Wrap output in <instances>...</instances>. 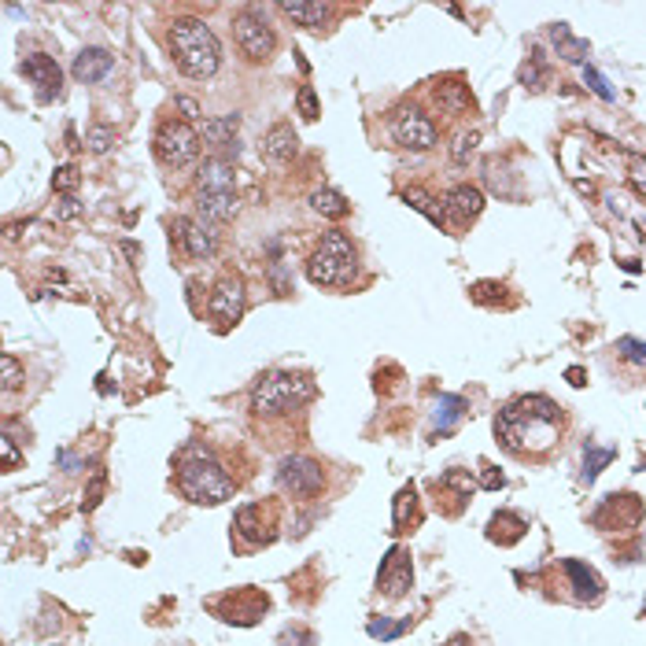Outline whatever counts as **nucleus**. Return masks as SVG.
I'll list each match as a JSON object with an SVG mask.
<instances>
[{
	"label": "nucleus",
	"instance_id": "obj_1",
	"mask_svg": "<svg viewBox=\"0 0 646 646\" xmlns=\"http://www.w3.org/2000/svg\"><path fill=\"white\" fill-rule=\"evenodd\" d=\"M495 436L514 455H543L562 436V410L547 395H525L506 403L495 417Z\"/></svg>",
	"mask_w": 646,
	"mask_h": 646
},
{
	"label": "nucleus",
	"instance_id": "obj_2",
	"mask_svg": "<svg viewBox=\"0 0 646 646\" xmlns=\"http://www.w3.org/2000/svg\"><path fill=\"white\" fill-rule=\"evenodd\" d=\"M170 52H174L177 66L196 82L214 78L218 63H222V44L204 19H177L170 27Z\"/></svg>",
	"mask_w": 646,
	"mask_h": 646
},
{
	"label": "nucleus",
	"instance_id": "obj_3",
	"mask_svg": "<svg viewBox=\"0 0 646 646\" xmlns=\"http://www.w3.org/2000/svg\"><path fill=\"white\" fill-rule=\"evenodd\" d=\"M177 487H182L185 499L207 502V506H218L233 495L230 473L222 470L218 458L207 448H189L182 455V462H177Z\"/></svg>",
	"mask_w": 646,
	"mask_h": 646
},
{
	"label": "nucleus",
	"instance_id": "obj_4",
	"mask_svg": "<svg viewBox=\"0 0 646 646\" xmlns=\"http://www.w3.org/2000/svg\"><path fill=\"white\" fill-rule=\"evenodd\" d=\"M315 399V381L300 373H266L252 388V410L259 417H277Z\"/></svg>",
	"mask_w": 646,
	"mask_h": 646
},
{
	"label": "nucleus",
	"instance_id": "obj_5",
	"mask_svg": "<svg viewBox=\"0 0 646 646\" xmlns=\"http://www.w3.org/2000/svg\"><path fill=\"white\" fill-rule=\"evenodd\" d=\"M196 207L207 222H230L237 214L233 167L226 160H207L196 177Z\"/></svg>",
	"mask_w": 646,
	"mask_h": 646
},
{
	"label": "nucleus",
	"instance_id": "obj_6",
	"mask_svg": "<svg viewBox=\"0 0 646 646\" xmlns=\"http://www.w3.org/2000/svg\"><path fill=\"white\" fill-rule=\"evenodd\" d=\"M307 277L315 284H347L354 277V248L344 233H329L307 262Z\"/></svg>",
	"mask_w": 646,
	"mask_h": 646
},
{
	"label": "nucleus",
	"instance_id": "obj_7",
	"mask_svg": "<svg viewBox=\"0 0 646 646\" xmlns=\"http://www.w3.org/2000/svg\"><path fill=\"white\" fill-rule=\"evenodd\" d=\"M155 155H160L163 167H189L199 155V133L189 122H163L155 129Z\"/></svg>",
	"mask_w": 646,
	"mask_h": 646
},
{
	"label": "nucleus",
	"instance_id": "obj_8",
	"mask_svg": "<svg viewBox=\"0 0 646 646\" xmlns=\"http://www.w3.org/2000/svg\"><path fill=\"white\" fill-rule=\"evenodd\" d=\"M233 37L240 44V52L248 56V59H255V63L259 59H270L274 49H277V37H274L270 27H266V19L259 12H240L233 19Z\"/></svg>",
	"mask_w": 646,
	"mask_h": 646
},
{
	"label": "nucleus",
	"instance_id": "obj_9",
	"mask_svg": "<svg viewBox=\"0 0 646 646\" xmlns=\"http://www.w3.org/2000/svg\"><path fill=\"white\" fill-rule=\"evenodd\" d=\"M392 141L414 148V152H429L436 144V122L417 107H403L392 115Z\"/></svg>",
	"mask_w": 646,
	"mask_h": 646
},
{
	"label": "nucleus",
	"instance_id": "obj_10",
	"mask_svg": "<svg viewBox=\"0 0 646 646\" xmlns=\"http://www.w3.org/2000/svg\"><path fill=\"white\" fill-rule=\"evenodd\" d=\"M322 465L318 462H310V458H281V465H277V484L284 487V492H292V495H318L322 492Z\"/></svg>",
	"mask_w": 646,
	"mask_h": 646
},
{
	"label": "nucleus",
	"instance_id": "obj_11",
	"mask_svg": "<svg viewBox=\"0 0 646 646\" xmlns=\"http://www.w3.org/2000/svg\"><path fill=\"white\" fill-rule=\"evenodd\" d=\"M377 588H381L388 598H403L414 588V565H410V554L403 547L388 550V558L381 562V572H377Z\"/></svg>",
	"mask_w": 646,
	"mask_h": 646
},
{
	"label": "nucleus",
	"instance_id": "obj_12",
	"mask_svg": "<svg viewBox=\"0 0 646 646\" xmlns=\"http://www.w3.org/2000/svg\"><path fill=\"white\" fill-rule=\"evenodd\" d=\"M19 71H22V78H27V82L37 89V100H52V97H59L63 74H59V66H56V59H52V56H44V52H30L27 59L19 63Z\"/></svg>",
	"mask_w": 646,
	"mask_h": 646
},
{
	"label": "nucleus",
	"instance_id": "obj_13",
	"mask_svg": "<svg viewBox=\"0 0 646 646\" xmlns=\"http://www.w3.org/2000/svg\"><path fill=\"white\" fill-rule=\"evenodd\" d=\"M274 528H277V521H274V510H270V506H262V502L244 506L240 514H237V532H240V540L248 543V547L274 543V536H277Z\"/></svg>",
	"mask_w": 646,
	"mask_h": 646
},
{
	"label": "nucleus",
	"instance_id": "obj_14",
	"mask_svg": "<svg viewBox=\"0 0 646 646\" xmlns=\"http://www.w3.org/2000/svg\"><path fill=\"white\" fill-rule=\"evenodd\" d=\"M207 315L218 325H233L244 315V281L240 277H226L214 288L211 300H207Z\"/></svg>",
	"mask_w": 646,
	"mask_h": 646
},
{
	"label": "nucleus",
	"instance_id": "obj_15",
	"mask_svg": "<svg viewBox=\"0 0 646 646\" xmlns=\"http://www.w3.org/2000/svg\"><path fill=\"white\" fill-rule=\"evenodd\" d=\"M174 230H177V240H182V248H185L189 259H211V255H214L218 240H214V233L204 226V222H196V218H177Z\"/></svg>",
	"mask_w": 646,
	"mask_h": 646
},
{
	"label": "nucleus",
	"instance_id": "obj_16",
	"mask_svg": "<svg viewBox=\"0 0 646 646\" xmlns=\"http://www.w3.org/2000/svg\"><path fill=\"white\" fill-rule=\"evenodd\" d=\"M480 207H484V196H480V189H473V185H458V189H451L448 196H443V222H458V226H465L470 218H477L480 214Z\"/></svg>",
	"mask_w": 646,
	"mask_h": 646
},
{
	"label": "nucleus",
	"instance_id": "obj_17",
	"mask_svg": "<svg viewBox=\"0 0 646 646\" xmlns=\"http://www.w3.org/2000/svg\"><path fill=\"white\" fill-rule=\"evenodd\" d=\"M111 66H115V56H111V52H104V49H82L78 59H74V78L85 82V85H93V82H100V78L111 74Z\"/></svg>",
	"mask_w": 646,
	"mask_h": 646
},
{
	"label": "nucleus",
	"instance_id": "obj_18",
	"mask_svg": "<svg viewBox=\"0 0 646 646\" xmlns=\"http://www.w3.org/2000/svg\"><path fill=\"white\" fill-rule=\"evenodd\" d=\"M465 410H470V403H465L462 395H440L436 407H432V425H436V432H440V436L451 432L458 421L465 417Z\"/></svg>",
	"mask_w": 646,
	"mask_h": 646
},
{
	"label": "nucleus",
	"instance_id": "obj_19",
	"mask_svg": "<svg viewBox=\"0 0 646 646\" xmlns=\"http://www.w3.org/2000/svg\"><path fill=\"white\" fill-rule=\"evenodd\" d=\"M296 148H300V141H296L292 126H274V129L262 137V152L270 155L274 163H288V160L296 155Z\"/></svg>",
	"mask_w": 646,
	"mask_h": 646
},
{
	"label": "nucleus",
	"instance_id": "obj_20",
	"mask_svg": "<svg viewBox=\"0 0 646 646\" xmlns=\"http://www.w3.org/2000/svg\"><path fill=\"white\" fill-rule=\"evenodd\" d=\"M288 19H296L300 27H322L329 19V4H310V0H281L277 4Z\"/></svg>",
	"mask_w": 646,
	"mask_h": 646
},
{
	"label": "nucleus",
	"instance_id": "obj_21",
	"mask_svg": "<svg viewBox=\"0 0 646 646\" xmlns=\"http://www.w3.org/2000/svg\"><path fill=\"white\" fill-rule=\"evenodd\" d=\"M565 572H569V580H572L576 595L588 598V603H595V598L603 595V580H598V572L588 569L584 562H565Z\"/></svg>",
	"mask_w": 646,
	"mask_h": 646
},
{
	"label": "nucleus",
	"instance_id": "obj_22",
	"mask_svg": "<svg viewBox=\"0 0 646 646\" xmlns=\"http://www.w3.org/2000/svg\"><path fill=\"white\" fill-rule=\"evenodd\" d=\"M237 126H240V119H237V115L207 119V122H204V141H207L211 148H230V144L237 141Z\"/></svg>",
	"mask_w": 646,
	"mask_h": 646
},
{
	"label": "nucleus",
	"instance_id": "obj_23",
	"mask_svg": "<svg viewBox=\"0 0 646 646\" xmlns=\"http://www.w3.org/2000/svg\"><path fill=\"white\" fill-rule=\"evenodd\" d=\"M310 204H315V211L325 214V218H344L347 214V199L337 189H318L315 196H310Z\"/></svg>",
	"mask_w": 646,
	"mask_h": 646
},
{
	"label": "nucleus",
	"instance_id": "obj_24",
	"mask_svg": "<svg viewBox=\"0 0 646 646\" xmlns=\"http://www.w3.org/2000/svg\"><path fill=\"white\" fill-rule=\"evenodd\" d=\"M613 458H617V451H613V448H595V443H588V448H584V480L591 484V480H595L598 473H603Z\"/></svg>",
	"mask_w": 646,
	"mask_h": 646
},
{
	"label": "nucleus",
	"instance_id": "obj_25",
	"mask_svg": "<svg viewBox=\"0 0 646 646\" xmlns=\"http://www.w3.org/2000/svg\"><path fill=\"white\" fill-rule=\"evenodd\" d=\"M554 41L562 44L558 56H565V59H584V56H588V44H584V41H572L565 27H554Z\"/></svg>",
	"mask_w": 646,
	"mask_h": 646
},
{
	"label": "nucleus",
	"instance_id": "obj_26",
	"mask_svg": "<svg viewBox=\"0 0 646 646\" xmlns=\"http://www.w3.org/2000/svg\"><path fill=\"white\" fill-rule=\"evenodd\" d=\"M407 204H410L414 211H421V214H429V218L436 222V226H443V211H436V207H432V199H429L425 192H421V189H407Z\"/></svg>",
	"mask_w": 646,
	"mask_h": 646
},
{
	"label": "nucleus",
	"instance_id": "obj_27",
	"mask_svg": "<svg viewBox=\"0 0 646 646\" xmlns=\"http://www.w3.org/2000/svg\"><path fill=\"white\" fill-rule=\"evenodd\" d=\"M85 144H89V152H107L111 144H115V129H107V126H93L85 133Z\"/></svg>",
	"mask_w": 646,
	"mask_h": 646
},
{
	"label": "nucleus",
	"instance_id": "obj_28",
	"mask_svg": "<svg viewBox=\"0 0 646 646\" xmlns=\"http://www.w3.org/2000/svg\"><path fill=\"white\" fill-rule=\"evenodd\" d=\"M296 107H300V115H303L307 122H315V119L322 115V107H318V97H315V89H310V85H303V89H300V97H296Z\"/></svg>",
	"mask_w": 646,
	"mask_h": 646
},
{
	"label": "nucleus",
	"instance_id": "obj_29",
	"mask_svg": "<svg viewBox=\"0 0 646 646\" xmlns=\"http://www.w3.org/2000/svg\"><path fill=\"white\" fill-rule=\"evenodd\" d=\"M617 351L625 354L628 362L646 366V344H642V340H635V337H620V340H617Z\"/></svg>",
	"mask_w": 646,
	"mask_h": 646
},
{
	"label": "nucleus",
	"instance_id": "obj_30",
	"mask_svg": "<svg viewBox=\"0 0 646 646\" xmlns=\"http://www.w3.org/2000/svg\"><path fill=\"white\" fill-rule=\"evenodd\" d=\"M436 100H440L443 107H451V111H462L465 104H470V97H465L458 85H440V89H436Z\"/></svg>",
	"mask_w": 646,
	"mask_h": 646
},
{
	"label": "nucleus",
	"instance_id": "obj_31",
	"mask_svg": "<svg viewBox=\"0 0 646 646\" xmlns=\"http://www.w3.org/2000/svg\"><path fill=\"white\" fill-rule=\"evenodd\" d=\"M584 82L591 85V93H595V97H603L606 104L613 100V89H610V82H606L603 74H598V71H595V66H584Z\"/></svg>",
	"mask_w": 646,
	"mask_h": 646
},
{
	"label": "nucleus",
	"instance_id": "obj_32",
	"mask_svg": "<svg viewBox=\"0 0 646 646\" xmlns=\"http://www.w3.org/2000/svg\"><path fill=\"white\" fill-rule=\"evenodd\" d=\"M407 628H410V620H399V625H388V620H373L370 635L373 639H395V635H403Z\"/></svg>",
	"mask_w": 646,
	"mask_h": 646
},
{
	"label": "nucleus",
	"instance_id": "obj_33",
	"mask_svg": "<svg viewBox=\"0 0 646 646\" xmlns=\"http://www.w3.org/2000/svg\"><path fill=\"white\" fill-rule=\"evenodd\" d=\"M0 373H4V392H15L22 373H19V362L12 359V354H0Z\"/></svg>",
	"mask_w": 646,
	"mask_h": 646
},
{
	"label": "nucleus",
	"instance_id": "obj_34",
	"mask_svg": "<svg viewBox=\"0 0 646 646\" xmlns=\"http://www.w3.org/2000/svg\"><path fill=\"white\" fill-rule=\"evenodd\" d=\"M52 185H56L59 192H66V196H71V192L78 189V170H74V167H63V170H56Z\"/></svg>",
	"mask_w": 646,
	"mask_h": 646
},
{
	"label": "nucleus",
	"instance_id": "obj_35",
	"mask_svg": "<svg viewBox=\"0 0 646 646\" xmlns=\"http://www.w3.org/2000/svg\"><path fill=\"white\" fill-rule=\"evenodd\" d=\"M407 506H414V492H410V487H403V492H399V499H395V528L407 525Z\"/></svg>",
	"mask_w": 646,
	"mask_h": 646
},
{
	"label": "nucleus",
	"instance_id": "obj_36",
	"mask_svg": "<svg viewBox=\"0 0 646 646\" xmlns=\"http://www.w3.org/2000/svg\"><path fill=\"white\" fill-rule=\"evenodd\" d=\"M477 141H480L477 133H465V137L455 144V163H465V160H470V155H473V148H477Z\"/></svg>",
	"mask_w": 646,
	"mask_h": 646
},
{
	"label": "nucleus",
	"instance_id": "obj_37",
	"mask_svg": "<svg viewBox=\"0 0 646 646\" xmlns=\"http://www.w3.org/2000/svg\"><path fill=\"white\" fill-rule=\"evenodd\" d=\"M104 484H107V477H104V473H97V480L89 484V492H85V510H93V506L100 502V495H104Z\"/></svg>",
	"mask_w": 646,
	"mask_h": 646
},
{
	"label": "nucleus",
	"instance_id": "obj_38",
	"mask_svg": "<svg viewBox=\"0 0 646 646\" xmlns=\"http://www.w3.org/2000/svg\"><path fill=\"white\" fill-rule=\"evenodd\" d=\"M0 451H4V470H15V465H19V451H15V440L12 436L0 440Z\"/></svg>",
	"mask_w": 646,
	"mask_h": 646
},
{
	"label": "nucleus",
	"instance_id": "obj_39",
	"mask_svg": "<svg viewBox=\"0 0 646 646\" xmlns=\"http://www.w3.org/2000/svg\"><path fill=\"white\" fill-rule=\"evenodd\" d=\"M78 214V199L74 196H63L59 207H56V218H74Z\"/></svg>",
	"mask_w": 646,
	"mask_h": 646
},
{
	"label": "nucleus",
	"instance_id": "obj_40",
	"mask_svg": "<svg viewBox=\"0 0 646 646\" xmlns=\"http://www.w3.org/2000/svg\"><path fill=\"white\" fill-rule=\"evenodd\" d=\"M565 377H569V385H576V388H580V385H584V370H569Z\"/></svg>",
	"mask_w": 646,
	"mask_h": 646
},
{
	"label": "nucleus",
	"instance_id": "obj_41",
	"mask_svg": "<svg viewBox=\"0 0 646 646\" xmlns=\"http://www.w3.org/2000/svg\"><path fill=\"white\" fill-rule=\"evenodd\" d=\"M177 107H182V111H185V119H192V115H196V111H199V107H196L192 100H177Z\"/></svg>",
	"mask_w": 646,
	"mask_h": 646
}]
</instances>
